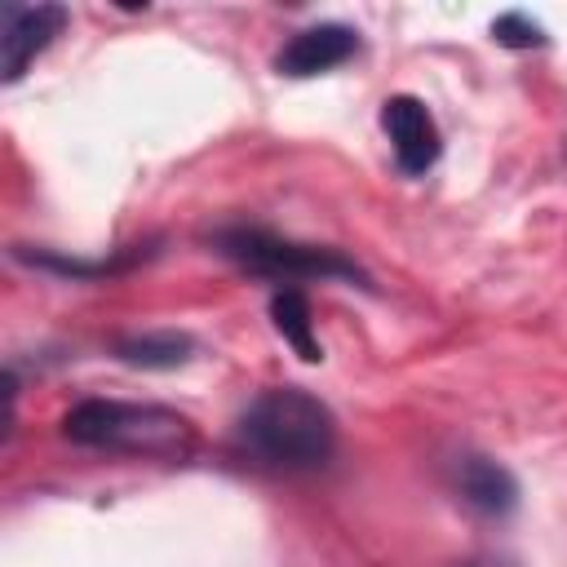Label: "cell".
<instances>
[{
    "label": "cell",
    "instance_id": "6da1fadb",
    "mask_svg": "<svg viewBox=\"0 0 567 567\" xmlns=\"http://www.w3.org/2000/svg\"><path fill=\"white\" fill-rule=\"evenodd\" d=\"M235 452L275 474L323 470L337 452V421L323 399L301 385L261 390L235 421Z\"/></svg>",
    "mask_w": 567,
    "mask_h": 567
},
{
    "label": "cell",
    "instance_id": "7a4b0ae2",
    "mask_svg": "<svg viewBox=\"0 0 567 567\" xmlns=\"http://www.w3.org/2000/svg\"><path fill=\"white\" fill-rule=\"evenodd\" d=\"M62 434L93 452L146 456V461H186L195 452L190 416L164 403H124V399H84L62 416Z\"/></svg>",
    "mask_w": 567,
    "mask_h": 567
},
{
    "label": "cell",
    "instance_id": "3957f363",
    "mask_svg": "<svg viewBox=\"0 0 567 567\" xmlns=\"http://www.w3.org/2000/svg\"><path fill=\"white\" fill-rule=\"evenodd\" d=\"M213 248L226 261H235L239 270L261 275V279H275V284L346 279V284H359V288H372L368 270L359 261H350L346 252L297 244V239H284V235L261 230V226H221V230H213Z\"/></svg>",
    "mask_w": 567,
    "mask_h": 567
},
{
    "label": "cell",
    "instance_id": "277c9868",
    "mask_svg": "<svg viewBox=\"0 0 567 567\" xmlns=\"http://www.w3.org/2000/svg\"><path fill=\"white\" fill-rule=\"evenodd\" d=\"M66 22L71 13L62 4H0V80H22V71L62 35Z\"/></svg>",
    "mask_w": 567,
    "mask_h": 567
},
{
    "label": "cell",
    "instance_id": "5b68a950",
    "mask_svg": "<svg viewBox=\"0 0 567 567\" xmlns=\"http://www.w3.org/2000/svg\"><path fill=\"white\" fill-rule=\"evenodd\" d=\"M381 128L390 137V151H394L399 168L412 173V177L434 168V159L443 155V133H439L430 106L412 93H394V97L381 102Z\"/></svg>",
    "mask_w": 567,
    "mask_h": 567
},
{
    "label": "cell",
    "instance_id": "8992f818",
    "mask_svg": "<svg viewBox=\"0 0 567 567\" xmlns=\"http://www.w3.org/2000/svg\"><path fill=\"white\" fill-rule=\"evenodd\" d=\"M354 53H359V31L354 27L315 22V27H301L284 40V49L275 53V71L292 75V80H306V75H323V71L350 62Z\"/></svg>",
    "mask_w": 567,
    "mask_h": 567
},
{
    "label": "cell",
    "instance_id": "52a82bcc",
    "mask_svg": "<svg viewBox=\"0 0 567 567\" xmlns=\"http://www.w3.org/2000/svg\"><path fill=\"white\" fill-rule=\"evenodd\" d=\"M452 483L461 492V501L487 518H505L518 509V478L496 461V456H483V452H465L456 456V470H452Z\"/></svg>",
    "mask_w": 567,
    "mask_h": 567
},
{
    "label": "cell",
    "instance_id": "ba28073f",
    "mask_svg": "<svg viewBox=\"0 0 567 567\" xmlns=\"http://www.w3.org/2000/svg\"><path fill=\"white\" fill-rule=\"evenodd\" d=\"M195 354V341L186 332H173V328H159V332H128L115 341V359L133 363V368H155V372H168V368H182L190 363Z\"/></svg>",
    "mask_w": 567,
    "mask_h": 567
},
{
    "label": "cell",
    "instance_id": "9c48e42d",
    "mask_svg": "<svg viewBox=\"0 0 567 567\" xmlns=\"http://www.w3.org/2000/svg\"><path fill=\"white\" fill-rule=\"evenodd\" d=\"M270 319H275V332L306 359V363H319L323 359V346L315 341V319H310V301L301 288H279L270 297Z\"/></svg>",
    "mask_w": 567,
    "mask_h": 567
},
{
    "label": "cell",
    "instance_id": "30bf717a",
    "mask_svg": "<svg viewBox=\"0 0 567 567\" xmlns=\"http://www.w3.org/2000/svg\"><path fill=\"white\" fill-rule=\"evenodd\" d=\"M22 261L40 266V270H58V275H71V279H89V275H115V270H128L133 261H146L151 248H128L120 257H102V261H80V257H62V252H27V248H13Z\"/></svg>",
    "mask_w": 567,
    "mask_h": 567
},
{
    "label": "cell",
    "instance_id": "8fae6325",
    "mask_svg": "<svg viewBox=\"0 0 567 567\" xmlns=\"http://www.w3.org/2000/svg\"><path fill=\"white\" fill-rule=\"evenodd\" d=\"M492 40L505 44V49H540L549 35H545V27H540L536 18H527V13H501V18L492 22Z\"/></svg>",
    "mask_w": 567,
    "mask_h": 567
},
{
    "label": "cell",
    "instance_id": "7c38bea8",
    "mask_svg": "<svg viewBox=\"0 0 567 567\" xmlns=\"http://www.w3.org/2000/svg\"><path fill=\"white\" fill-rule=\"evenodd\" d=\"M456 567H518V558H509V554H474V558H465Z\"/></svg>",
    "mask_w": 567,
    "mask_h": 567
}]
</instances>
